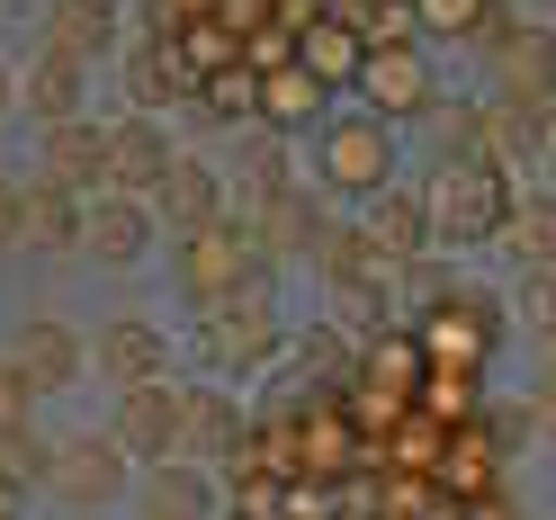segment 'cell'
Instances as JSON below:
<instances>
[{"label":"cell","mask_w":556,"mask_h":520,"mask_svg":"<svg viewBox=\"0 0 556 520\" xmlns=\"http://www.w3.org/2000/svg\"><path fill=\"white\" fill-rule=\"evenodd\" d=\"M315 170H324V189L341 198H377V189H395V135L377 109H341L315 126Z\"/></svg>","instance_id":"obj_1"},{"label":"cell","mask_w":556,"mask_h":520,"mask_svg":"<svg viewBox=\"0 0 556 520\" xmlns=\"http://www.w3.org/2000/svg\"><path fill=\"white\" fill-rule=\"evenodd\" d=\"M278 341H288V324H278V296L269 288H242V296H225V305L198 315V351H206V368H225V377L269 368Z\"/></svg>","instance_id":"obj_2"},{"label":"cell","mask_w":556,"mask_h":520,"mask_svg":"<svg viewBox=\"0 0 556 520\" xmlns=\"http://www.w3.org/2000/svg\"><path fill=\"white\" fill-rule=\"evenodd\" d=\"M511 180H503V162H458V170H440L431 180V233L440 242H494L503 216H511Z\"/></svg>","instance_id":"obj_3"},{"label":"cell","mask_w":556,"mask_h":520,"mask_svg":"<svg viewBox=\"0 0 556 520\" xmlns=\"http://www.w3.org/2000/svg\"><path fill=\"white\" fill-rule=\"evenodd\" d=\"M170 269H180V296L198 305V315H206V305H225V296H242V288H261V261H252V242L233 233V216L206 225V233H180Z\"/></svg>","instance_id":"obj_4"},{"label":"cell","mask_w":556,"mask_h":520,"mask_svg":"<svg viewBox=\"0 0 556 520\" xmlns=\"http://www.w3.org/2000/svg\"><path fill=\"white\" fill-rule=\"evenodd\" d=\"M359 99H368L377 117H431V109H440L431 54H422V46H387V37H377V46L359 54Z\"/></svg>","instance_id":"obj_5"},{"label":"cell","mask_w":556,"mask_h":520,"mask_svg":"<svg viewBox=\"0 0 556 520\" xmlns=\"http://www.w3.org/2000/svg\"><path fill=\"white\" fill-rule=\"evenodd\" d=\"M46 484H54V494L73 503V511L117 503V494H126V448H117V431H73V440H54Z\"/></svg>","instance_id":"obj_6"},{"label":"cell","mask_w":556,"mask_h":520,"mask_svg":"<svg viewBox=\"0 0 556 520\" xmlns=\"http://www.w3.org/2000/svg\"><path fill=\"white\" fill-rule=\"evenodd\" d=\"M180 422H189V386H170V377L117 395V448L126 458H153V467L180 458Z\"/></svg>","instance_id":"obj_7"},{"label":"cell","mask_w":556,"mask_h":520,"mask_svg":"<svg viewBox=\"0 0 556 520\" xmlns=\"http://www.w3.org/2000/svg\"><path fill=\"white\" fill-rule=\"evenodd\" d=\"M233 233L252 242V261L269 269V261L315 252V242H324V206H315V189H278L269 206H233Z\"/></svg>","instance_id":"obj_8"},{"label":"cell","mask_w":556,"mask_h":520,"mask_svg":"<svg viewBox=\"0 0 556 520\" xmlns=\"http://www.w3.org/2000/svg\"><path fill=\"white\" fill-rule=\"evenodd\" d=\"M153 216H162L170 233H206V225H225V216H233L225 170H216V162H198V153H180V162H170V180L153 189Z\"/></svg>","instance_id":"obj_9"},{"label":"cell","mask_w":556,"mask_h":520,"mask_svg":"<svg viewBox=\"0 0 556 520\" xmlns=\"http://www.w3.org/2000/svg\"><path fill=\"white\" fill-rule=\"evenodd\" d=\"M359 233H368V252L387 261V269L422 261L431 242H440V233H431V189H377V198H368V225H359Z\"/></svg>","instance_id":"obj_10"},{"label":"cell","mask_w":556,"mask_h":520,"mask_svg":"<svg viewBox=\"0 0 556 520\" xmlns=\"http://www.w3.org/2000/svg\"><path fill=\"white\" fill-rule=\"evenodd\" d=\"M10 359L37 377V395H63V386H73V377L90 368V341L63 324V315H27V324L10 332Z\"/></svg>","instance_id":"obj_11"},{"label":"cell","mask_w":556,"mask_h":520,"mask_svg":"<svg viewBox=\"0 0 556 520\" xmlns=\"http://www.w3.org/2000/svg\"><path fill=\"white\" fill-rule=\"evenodd\" d=\"M90 368L109 377L117 395H126V386H153V377H170V341H162V324H144V315H117L109 332L90 341Z\"/></svg>","instance_id":"obj_12"},{"label":"cell","mask_w":556,"mask_h":520,"mask_svg":"<svg viewBox=\"0 0 556 520\" xmlns=\"http://www.w3.org/2000/svg\"><path fill=\"white\" fill-rule=\"evenodd\" d=\"M170 135L153 126V117H117L109 126V189H126V198H153L162 180H170Z\"/></svg>","instance_id":"obj_13"},{"label":"cell","mask_w":556,"mask_h":520,"mask_svg":"<svg viewBox=\"0 0 556 520\" xmlns=\"http://www.w3.org/2000/svg\"><path fill=\"white\" fill-rule=\"evenodd\" d=\"M37 180L54 189H73V198H99L109 189V126H46V162H37Z\"/></svg>","instance_id":"obj_14"},{"label":"cell","mask_w":556,"mask_h":520,"mask_svg":"<svg viewBox=\"0 0 556 520\" xmlns=\"http://www.w3.org/2000/svg\"><path fill=\"white\" fill-rule=\"evenodd\" d=\"M153 198H126V189H99L90 198V242L81 252H99V261H144V242H153Z\"/></svg>","instance_id":"obj_15"},{"label":"cell","mask_w":556,"mask_h":520,"mask_svg":"<svg viewBox=\"0 0 556 520\" xmlns=\"http://www.w3.org/2000/svg\"><path fill=\"white\" fill-rule=\"evenodd\" d=\"M18 109L37 117V126H73L81 117V63L54 54V46H37V63L18 73Z\"/></svg>","instance_id":"obj_16"},{"label":"cell","mask_w":556,"mask_h":520,"mask_svg":"<svg viewBox=\"0 0 556 520\" xmlns=\"http://www.w3.org/2000/svg\"><path fill=\"white\" fill-rule=\"evenodd\" d=\"M144 520H216V475L198 458H162L144 475Z\"/></svg>","instance_id":"obj_17"},{"label":"cell","mask_w":556,"mask_h":520,"mask_svg":"<svg viewBox=\"0 0 556 520\" xmlns=\"http://www.w3.org/2000/svg\"><path fill=\"white\" fill-rule=\"evenodd\" d=\"M18 242H37V252H81V242H90V206L73 189L37 180V189H27V216H18Z\"/></svg>","instance_id":"obj_18"},{"label":"cell","mask_w":556,"mask_h":520,"mask_svg":"<svg viewBox=\"0 0 556 520\" xmlns=\"http://www.w3.org/2000/svg\"><path fill=\"white\" fill-rule=\"evenodd\" d=\"M494 73H503V99H511V109L539 117V99H547V81H556V37H547V27H520V37L494 54Z\"/></svg>","instance_id":"obj_19"},{"label":"cell","mask_w":556,"mask_h":520,"mask_svg":"<svg viewBox=\"0 0 556 520\" xmlns=\"http://www.w3.org/2000/svg\"><path fill=\"white\" fill-rule=\"evenodd\" d=\"M46 46L73 54V63L109 54L117 46V10H109V0H54V10H46Z\"/></svg>","instance_id":"obj_20"},{"label":"cell","mask_w":556,"mask_h":520,"mask_svg":"<svg viewBox=\"0 0 556 520\" xmlns=\"http://www.w3.org/2000/svg\"><path fill=\"white\" fill-rule=\"evenodd\" d=\"M324 81L315 73H305V63H278V73L261 81V126L278 135V126H324Z\"/></svg>","instance_id":"obj_21"},{"label":"cell","mask_w":556,"mask_h":520,"mask_svg":"<svg viewBox=\"0 0 556 520\" xmlns=\"http://www.w3.org/2000/svg\"><path fill=\"white\" fill-rule=\"evenodd\" d=\"M242 448V413L216 386H189V422H180V458H233Z\"/></svg>","instance_id":"obj_22"},{"label":"cell","mask_w":556,"mask_h":520,"mask_svg":"<svg viewBox=\"0 0 556 520\" xmlns=\"http://www.w3.org/2000/svg\"><path fill=\"white\" fill-rule=\"evenodd\" d=\"M503 252L520 261V269H556V198L539 189V198H511V216H503Z\"/></svg>","instance_id":"obj_23"},{"label":"cell","mask_w":556,"mask_h":520,"mask_svg":"<svg viewBox=\"0 0 556 520\" xmlns=\"http://www.w3.org/2000/svg\"><path fill=\"white\" fill-rule=\"evenodd\" d=\"M278 189H296V180H288V144H278V135L261 126L252 144H242V170H233V206H269Z\"/></svg>","instance_id":"obj_24"},{"label":"cell","mask_w":556,"mask_h":520,"mask_svg":"<svg viewBox=\"0 0 556 520\" xmlns=\"http://www.w3.org/2000/svg\"><path fill=\"white\" fill-rule=\"evenodd\" d=\"M54 440H37V422H0V475L10 484H46Z\"/></svg>","instance_id":"obj_25"},{"label":"cell","mask_w":556,"mask_h":520,"mask_svg":"<svg viewBox=\"0 0 556 520\" xmlns=\"http://www.w3.org/2000/svg\"><path fill=\"white\" fill-rule=\"evenodd\" d=\"M0 422H37V377L0 351Z\"/></svg>","instance_id":"obj_26"},{"label":"cell","mask_w":556,"mask_h":520,"mask_svg":"<svg viewBox=\"0 0 556 520\" xmlns=\"http://www.w3.org/2000/svg\"><path fill=\"white\" fill-rule=\"evenodd\" d=\"M520 315L539 324V341H556V269H520Z\"/></svg>","instance_id":"obj_27"},{"label":"cell","mask_w":556,"mask_h":520,"mask_svg":"<svg viewBox=\"0 0 556 520\" xmlns=\"http://www.w3.org/2000/svg\"><path fill=\"white\" fill-rule=\"evenodd\" d=\"M476 10H484V0H413V18H422L431 37H467Z\"/></svg>","instance_id":"obj_28"},{"label":"cell","mask_w":556,"mask_h":520,"mask_svg":"<svg viewBox=\"0 0 556 520\" xmlns=\"http://www.w3.org/2000/svg\"><path fill=\"white\" fill-rule=\"evenodd\" d=\"M18 216H27V189H10V180H0V252L18 242Z\"/></svg>","instance_id":"obj_29"},{"label":"cell","mask_w":556,"mask_h":520,"mask_svg":"<svg viewBox=\"0 0 556 520\" xmlns=\"http://www.w3.org/2000/svg\"><path fill=\"white\" fill-rule=\"evenodd\" d=\"M530 422H539V431H556V368L539 377V395H530Z\"/></svg>","instance_id":"obj_30"},{"label":"cell","mask_w":556,"mask_h":520,"mask_svg":"<svg viewBox=\"0 0 556 520\" xmlns=\"http://www.w3.org/2000/svg\"><path fill=\"white\" fill-rule=\"evenodd\" d=\"M476 520H511V494H484V503H476Z\"/></svg>","instance_id":"obj_31"},{"label":"cell","mask_w":556,"mask_h":520,"mask_svg":"<svg viewBox=\"0 0 556 520\" xmlns=\"http://www.w3.org/2000/svg\"><path fill=\"white\" fill-rule=\"evenodd\" d=\"M18 494H27V484H10V475H0V520H18Z\"/></svg>","instance_id":"obj_32"},{"label":"cell","mask_w":556,"mask_h":520,"mask_svg":"<svg viewBox=\"0 0 556 520\" xmlns=\"http://www.w3.org/2000/svg\"><path fill=\"white\" fill-rule=\"evenodd\" d=\"M539 126H547V135H556V81H547V99H539Z\"/></svg>","instance_id":"obj_33"},{"label":"cell","mask_w":556,"mask_h":520,"mask_svg":"<svg viewBox=\"0 0 556 520\" xmlns=\"http://www.w3.org/2000/svg\"><path fill=\"white\" fill-rule=\"evenodd\" d=\"M10 99H18V73H10V63H0V109H10Z\"/></svg>","instance_id":"obj_34"},{"label":"cell","mask_w":556,"mask_h":520,"mask_svg":"<svg viewBox=\"0 0 556 520\" xmlns=\"http://www.w3.org/2000/svg\"><path fill=\"white\" fill-rule=\"evenodd\" d=\"M539 153H547V170H556V135H547V144H539ZM547 198H556V180H547Z\"/></svg>","instance_id":"obj_35"}]
</instances>
